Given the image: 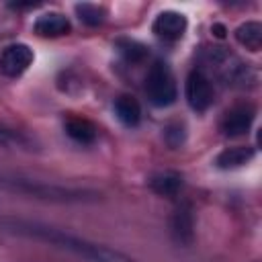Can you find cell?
Segmentation results:
<instances>
[{"label":"cell","mask_w":262,"mask_h":262,"mask_svg":"<svg viewBox=\"0 0 262 262\" xmlns=\"http://www.w3.org/2000/svg\"><path fill=\"white\" fill-rule=\"evenodd\" d=\"M0 225L12 233L25 235V237H33V239H41L45 244H51L59 250L72 252L80 258H84L86 262H135L133 258H129L127 254L113 250L108 246L90 242L86 237L68 233L63 229L39 223V221H31V219H20V217H4L0 219Z\"/></svg>","instance_id":"obj_1"},{"label":"cell","mask_w":262,"mask_h":262,"mask_svg":"<svg viewBox=\"0 0 262 262\" xmlns=\"http://www.w3.org/2000/svg\"><path fill=\"white\" fill-rule=\"evenodd\" d=\"M0 186L10 192H18V194H27V196L51 201V203H94L100 199V192L92 188L66 186L55 182L31 180L23 176H0Z\"/></svg>","instance_id":"obj_2"},{"label":"cell","mask_w":262,"mask_h":262,"mask_svg":"<svg viewBox=\"0 0 262 262\" xmlns=\"http://www.w3.org/2000/svg\"><path fill=\"white\" fill-rule=\"evenodd\" d=\"M145 92L151 104L156 106H170L176 100V82L174 76L168 68V63L164 61H156L145 78Z\"/></svg>","instance_id":"obj_3"},{"label":"cell","mask_w":262,"mask_h":262,"mask_svg":"<svg viewBox=\"0 0 262 262\" xmlns=\"http://www.w3.org/2000/svg\"><path fill=\"white\" fill-rule=\"evenodd\" d=\"M184 96L192 111L205 113L213 104V84L203 70H192L184 84Z\"/></svg>","instance_id":"obj_4"},{"label":"cell","mask_w":262,"mask_h":262,"mask_svg":"<svg viewBox=\"0 0 262 262\" xmlns=\"http://www.w3.org/2000/svg\"><path fill=\"white\" fill-rule=\"evenodd\" d=\"M33 63V49L27 43H12L0 53V72L6 78H18Z\"/></svg>","instance_id":"obj_5"},{"label":"cell","mask_w":262,"mask_h":262,"mask_svg":"<svg viewBox=\"0 0 262 262\" xmlns=\"http://www.w3.org/2000/svg\"><path fill=\"white\" fill-rule=\"evenodd\" d=\"M254 119H256V106L254 104H250V102L235 104L225 113V117L221 121V131L229 137L244 135L252 127Z\"/></svg>","instance_id":"obj_6"},{"label":"cell","mask_w":262,"mask_h":262,"mask_svg":"<svg viewBox=\"0 0 262 262\" xmlns=\"http://www.w3.org/2000/svg\"><path fill=\"white\" fill-rule=\"evenodd\" d=\"M186 27H188L186 16L182 12H176V10H164L151 23V31L160 39H166V41L180 39L186 33Z\"/></svg>","instance_id":"obj_7"},{"label":"cell","mask_w":262,"mask_h":262,"mask_svg":"<svg viewBox=\"0 0 262 262\" xmlns=\"http://www.w3.org/2000/svg\"><path fill=\"white\" fill-rule=\"evenodd\" d=\"M170 231L172 237L180 246H188L194 239V213L188 203H182L174 209L172 219H170Z\"/></svg>","instance_id":"obj_8"},{"label":"cell","mask_w":262,"mask_h":262,"mask_svg":"<svg viewBox=\"0 0 262 262\" xmlns=\"http://www.w3.org/2000/svg\"><path fill=\"white\" fill-rule=\"evenodd\" d=\"M33 31L39 37H61L72 31V25L70 18L61 12H45L35 20Z\"/></svg>","instance_id":"obj_9"},{"label":"cell","mask_w":262,"mask_h":262,"mask_svg":"<svg viewBox=\"0 0 262 262\" xmlns=\"http://www.w3.org/2000/svg\"><path fill=\"white\" fill-rule=\"evenodd\" d=\"M256 156L254 147L248 145H233V147H225L223 151L217 154L215 158V166L221 170H233V168H242L248 162H252Z\"/></svg>","instance_id":"obj_10"},{"label":"cell","mask_w":262,"mask_h":262,"mask_svg":"<svg viewBox=\"0 0 262 262\" xmlns=\"http://www.w3.org/2000/svg\"><path fill=\"white\" fill-rule=\"evenodd\" d=\"M235 41L250 49V51H260L262 47V25L258 20H246L235 29Z\"/></svg>","instance_id":"obj_11"},{"label":"cell","mask_w":262,"mask_h":262,"mask_svg":"<svg viewBox=\"0 0 262 262\" xmlns=\"http://www.w3.org/2000/svg\"><path fill=\"white\" fill-rule=\"evenodd\" d=\"M149 188L160 196H174L182 188V176L178 172H158L149 178Z\"/></svg>","instance_id":"obj_12"},{"label":"cell","mask_w":262,"mask_h":262,"mask_svg":"<svg viewBox=\"0 0 262 262\" xmlns=\"http://www.w3.org/2000/svg\"><path fill=\"white\" fill-rule=\"evenodd\" d=\"M115 115L123 125L135 127L141 121V106L133 96L123 94V96H119L115 100Z\"/></svg>","instance_id":"obj_13"},{"label":"cell","mask_w":262,"mask_h":262,"mask_svg":"<svg viewBox=\"0 0 262 262\" xmlns=\"http://www.w3.org/2000/svg\"><path fill=\"white\" fill-rule=\"evenodd\" d=\"M66 133H68L74 141H78V143H82V145L92 143V141L96 139V129H94V125H92L88 119H82V117H70V119L66 121Z\"/></svg>","instance_id":"obj_14"},{"label":"cell","mask_w":262,"mask_h":262,"mask_svg":"<svg viewBox=\"0 0 262 262\" xmlns=\"http://www.w3.org/2000/svg\"><path fill=\"white\" fill-rule=\"evenodd\" d=\"M0 145L6 147V149H25V151L37 149L35 141L27 133L16 131V129H12L4 123H0Z\"/></svg>","instance_id":"obj_15"},{"label":"cell","mask_w":262,"mask_h":262,"mask_svg":"<svg viewBox=\"0 0 262 262\" xmlns=\"http://www.w3.org/2000/svg\"><path fill=\"white\" fill-rule=\"evenodd\" d=\"M76 12H78V18H80L84 25H90V27L100 25L102 18H104V8L98 6V4H90V2L78 4V6H76Z\"/></svg>","instance_id":"obj_16"},{"label":"cell","mask_w":262,"mask_h":262,"mask_svg":"<svg viewBox=\"0 0 262 262\" xmlns=\"http://www.w3.org/2000/svg\"><path fill=\"white\" fill-rule=\"evenodd\" d=\"M121 51H123V55L129 59V61H139V59H143L145 57V47L141 45V43H137V41H123L121 43Z\"/></svg>","instance_id":"obj_17"}]
</instances>
